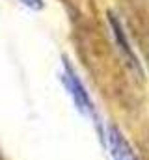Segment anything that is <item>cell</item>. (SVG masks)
Masks as SVG:
<instances>
[{"label": "cell", "instance_id": "obj_1", "mask_svg": "<svg viewBox=\"0 0 149 160\" xmlns=\"http://www.w3.org/2000/svg\"><path fill=\"white\" fill-rule=\"evenodd\" d=\"M62 82H64V86L67 88L69 95L73 97L76 108H78L82 114L91 116V114H93V104H91V99H90V95H88L86 88L82 86L80 78L76 77V73H74L69 65H65V69H64V73H62Z\"/></svg>", "mask_w": 149, "mask_h": 160}, {"label": "cell", "instance_id": "obj_2", "mask_svg": "<svg viewBox=\"0 0 149 160\" xmlns=\"http://www.w3.org/2000/svg\"><path fill=\"white\" fill-rule=\"evenodd\" d=\"M106 143H108V151H110L114 160H136L132 149L127 143V140L121 136V132L116 127H108V130H106Z\"/></svg>", "mask_w": 149, "mask_h": 160}, {"label": "cell", "instance_id": "obj_3", "mask_svg": "<svg viewBox=\"0 0 149 160\" xmlns=\"http://www.w3.org/2000/svg\"><path fill=\"white\" fill-rule=\"evenodd\" d=\"M110 24H112V30H114V36H116V41H117V45H119V50L123 52V58L127 60V63H129L132 69L140 71V63L136 62V56H134V52H132L129 41L125 38V34H123V28L119 26V22H117L112 15H110Z\"/></svg>", "mask_w": 149, "mask_h": 160}, {"label": "cell", "instance_id": "obj_4", "mask_svg": "<svg viewBox=\"0 0 149 160\" xmlns=\"http://www.w3.org/2000/svg\"><path fill=\"white\" fill-rule=\"evenodd\" d=\"M24 6L32 8V9H41L43 8V0H21Z\"/></svg>", "mask_w": 149, "mask_h": 160}]
</instances>
